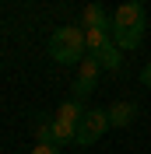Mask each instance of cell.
<instances>
[{
	"mask_svg": "<svg viewBox=\"0 0 151 154\" xmlns=\"http://www.w3.org/2000/svg\"><path fill=\"white\" fill-rule=\"evenodd\" d=\"M32 154H60V147H56V144H35Z\"/></svg>",
	"mask_w": 151,
	"mask_h": 154,
	"instance_id": "cell-11",
	"label": "cell"
},
{
	"mask_svg": "<svg viewBox=\"0 0 151 154\" xmlns=\"http://www.w3.org/2000/svg\"><path fill=\"white\" fill-rule=\"evenodd\" d=\"M109 32H98V28H92V32H85V42H88V49H92V53H98V49L105 46V42H109Z\"/></svg>",
	"mask_w": 151,
	"mask_h": 154,
	"instance_id": "cell-10",
	"label": "cell"
},
{
	"mask_svg": "<svg viewBox=\"0 0 151 154\" xmlns=\"http://www.w3.org/2000/svg\"><path fill=\"white\" fill-rule=\"evenodd\" d=\"M105 112H109V126H120V130L137 119V105H133V102H116V105H109Z\"/></svg>",
	"mask_w": 151,
	"mask_h": 154,
	"instance_id": "cell-7",
	"label": "cell"
},
{
	"mask_svg": "<svg viewBox=\"0 0 151 154\" xmlns=\"http://www.w3.org/2000/svg\"><path fill=\"white\" fill-rule=\"evenodd\" d=\"M105 130H109V112H105V109H88V112L81 116V123H77L74 144L88 147V144H95V140H98Z\"/></svg>",
	"mask_w": 151,
	"mask_h": 154,
	"instance_id": "cell-4",
	"label": "cell"
},
{
	"mask_svg": "<svg viewBox=\"0 0 151 154\" xmlns=\"http://www.w3.org/2000/svg\"><path fill=\"white\" fill-rule=\"evenodd\" d=\"M85 102H77V98H70V102H63V105L56 109V116H53V133H56V144L63 147L67 140H74L77 133V123H81V116H85Z\"/></svg>",
	"mask_w": 151,
	"mask_h": 154,
	"instance_id": "cell-3",
	"label": "cell"
},
{
	"mask_svg": "<svg viewBox=\"0 0 151 154\" xmlns=\"http://www.w3.org/2000/svg\"><path fill=\"white\" fill-rule=\"evenodd\" d=\"M35 140L39 144H56V133H53V119H49V116H39L35 119Z\"/></svg>",
	"mask_w": 151,
	"mask_h": 154,
	"instance_id": "cell-9",
	"label": "cell"
},
{
	"mask_svg": "<svg viewBox=\"0 0 151 154\" xmlns=\"http://www.w3.org/2000/svg\"><path fill=\"white\" fill-rule=\"evenodd\" d=\"M85 28H77V25H63V28H56L53 35H49V56L56 60V63H81V56H85Z\"/></svg>",
	"mask_w": 151,
	"mask_h": 154,
	"instance_id": "cell-2",
	"label": "cell"
},
{
	"mask_svg": "<svg viewBox=\"0 0 151 154\" xmlns=\"http://www.w3.org/2000/svg\"><path fill=\"white\" fill-rule=\"evenodd\" d=\"M81 25H85V32L98 28V32H109V35H113V18L105 14L102 4H88V7L81 11Z\"/></svg>",
	"mask_w": 151,
	"mask_h": 154,
	"instance_id": "cell-6",
	"label": "cell"
},
{
	"mask_svg": "<svg viewBox=\"0 0 151 154\" xmlns=\"http://www.w3.org/2000/svg\"><path fill=\"white\" fill-rule=\"evenodd\" d=\"M92 56L98 60V67H105V70H120V46H116L113 38H109L98 53H92Z\"/></svg>",
	"mask_w": 151,
	"mask_h": 154,
	"instance_id": "cell-8",
	"label": "cell"
},
{
	"mask_svg": "<svg viewBox=\"0 0 151 154\" xmlns=\"http://www.w3.org/2000/svg\"><path fill=\"white\" fill-rule=\"evenodd\" d=\"M137 4H144V0H137Z\"/></svg>",
	"mask_w": 151,
	"mask_h": 154,
	"instance_id": "cell-13",
	"label": "cell"
},
{
	"mask_svg": "<svg viewBox=\"0 0 151 154\" xmlns=\"http://www.w3.org/2000/svg\"><path fill=\"white\" fill-rule=\"evenodd\" d=\"M98 70H102V67H98V60H95V56L81 60V67H77V77H74V98H77V102H85V98L95 91Z\"/></svg>",
	"mask_w": 151,
	"mask_h": 154,
	"instance_id": "cell-5",
	"label": "cell"
},
{
	"mask_svg": "<svg viewBox=\"0 0 151 154\" xmlns=\"http://www.w3.org/2000/svg\"><path fill=\"white\" fill-rule=\"evenodd\" d=\"M144 28H148V18H144V4L130 0V4H120V11L113 14V42L127 53L141 49L144 42Z\"/></svg>",
	"mask_w": 151,
	"mask_h": 154,
	"instance_id": "cell-1",
	"label": "cell"
},
{
	"mask_svg": "<svg viewBox=\"0 0 151 154\" xmlns=\"http://www.w3.org/2000/svg\"><path fill=\"white\" fill-rule=\"evenodd\" d=\"M141 84L151 88V63H144V70H141Z\"/></svg>",
	"mask_w": 151,
	"mask_h": 154,
	"instance_id": "cell-12",
	"label": "cell"
}]
</instances>
